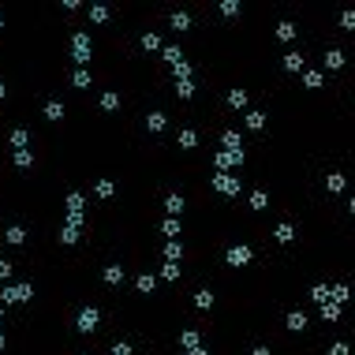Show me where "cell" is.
Listing matches in <instances>:
<instances>
[{
	"label": "cell",
	"instance_id": "obj_26",
	"mask_svg": "<svg viewBox=\"0 0 355 355\" xmlns=\"http://www.w3.org/2000/svg\"><path fill=\"white\" fill-rule=\"evenodd\" d=\"M101 109H105V112L120 109V93H112V90H109V93H101Z\"/></svg>",
	"mask_w": 355,
	"mask_h": 355
},
{
	"label": "cell",
	"instance_id": "obj_39",
	"mask_svg": "<svg viewBox=\"0 0 355 355\" xmlns=\"http://www.w3.org/2000/svg\"><path fill=\"white\" fill-rule=\"evenodd\" d=\"M83 206H86L83 191H71V195H68V210H83Z\"/></svg>",
	"mask_w": 355,
	"mask_h": 355
},
{
	"label": "cell",
	"instance_id": "obj_7",
	"mask_svg": "<svg viewBox=\"0 0 355 355\" xmlns=\"http://www.w3.org/2000/svg\"><path fill=\"white\" fill-rule=\"evenodd\" d=\"M146 127H150L153 135H161V131L169 127V120H165V112H150V116H146Z\"/></svg>",
	"mask_w": 355,
	"mask_h": 355
},
{
	"label": "cell",
	"instance_id": "obj_2",
	"mask_svg": "<svg viewBox=\"0 0 355 355\" xmlns=\"http://www.w3.org/2000/svg\"><path fill=\"white\" fill-rule=\"evenodd\" d=\"M97 321H101V311H97V307H83V311H79L75 329L79 333H93V329H97Z\"/></svg>",
	"mask_w": 355,
	"mask_h": 355
},
{
	"label": "cell",
	"instance_id": "obj_8",
	"mask_svg": "<svg viewBox=\"0 0 355 355\" xmlns=\"http://www.w3.org/2000/svg\"><path fill=\"white\" fill-rule=\"evenodd\" d=\"M8 142L15 146V150H23V146L30 142V131H26V127H11V135H8Z\"/></svg>",
	"mask_w": 355,
	"mask_h": 355
},
{
	"label": "cell",
	"instance_id": "obj_35",
	"mask_svg": "<svg viewBox=\"0 0 355 355\" xmlns=\"http://www.w3.org/2000/svg\"><path fill=\"white\" fill-rule=\"evenodd\" d=\"M266 202H269L266 191H251V210H266Z\"/></svg>",
	"mask_w": 355,
	"mask_h": 355
},
{
	"label": "cell",
	"instance_id": "obj_6",
	"mask_svg": "<svg viewBox=\"0 0 355 355\" xmlns=\"http://www.w3.org/2000/svg\"><path fill=\"white\" fill-rule=\"evenodd\" d=\"M254 254H251V247L247 243H236V247H228V266H247Z\"/></svg>",
	"mask_w": 355,
	"mask_h": 355
},
{
	"label": "cell",
	"instance_id": "obj_1",
	"mask_svg": "<svg viewBox=\"0 0 355 355\" xmlns=\"http://www.w3.org/2000/svg\"><path fill=\"white\" fill-rule=\"evenodd\" d=\"M34 299V284H8L0 292V303H30Z\"/></svg>",
	"mask_w": 355,
	"mask_h": 355
},
{
	"label": "cell",
	"instance_id": "obj_54",
	"mask_svg": "<svg viewBox=\"0 0 355 355\" xmlns=\"http://www.w3.org/2000/svg\"><path fill=\"white\" fill-rule=\"evenodd\" d=\"M4 97H8V86H4V83H0V101H4Z\"/></svg>",
	"mask_w": 355,
	"mask_h": 355
},
{
	"label": "cell",
	"instance_id": "obj_22",
	"mask_svg": "<svg viewBox=\"0 0 355 355\" xmlns=\"http://www.w3.org/2000/svg\"><path fill=\"white\" fill-rule=\"evenodd\" d=\"M247 127H251V131H262L266 127V112H247Z\"/></svg>",
	"mask_w": 355,
	"mask_h": 355
},
{
	"label": "cell",
	"instance_id": "obj_41",
	"mask_svg": "<svg viewBox=\"0 0 355 355\" xmlns=\"http://www.w3.org/2000/svg\"><path fill=\"white\" fill-rule=\"evenodd\" d=\"M195 307H198V311H210V307H213V296H210V292H198V296H195Z\"/></svg>",
	"mask_w": 355,
	"mask_h": 355
},
{
	"label": "cell",
	"instance_id": "obj_27",
	"mask_svg": "<svg viewBox=\"0 0 355 355\" xmlns=\"http://www.w3.org/2000/svg\"><path fill=\"white\" fill-rule=\"evenodd\" d=\"M284 68H288V71H303V56H299V52H288V56H284Z\"/></svg>",
	"mask_w": 355,
	"mask_h": 355
},
{
	"label": "cell",
	"instance_id": "obj_4",
	"mask_svg": "<svg viewBox=\"0 0 355 355\" xmlns=\"http://www.w3.org/2000/svg\"><path fill=\"white\" fill-rule=\"evenodd\" d=\"M71 56H75V64H86V60H90V38L86 34L71 38Z\"/></svg>",
	"mask_w": 355,
	"mask_h": 355
},
{
	"label": "cell",
	"instance_id": "obj_23",
	"mask_svg": "<svg viewBox=\"0 0 355 355\" xmlns=\"http://www.w3.org/2000/svg\"><path fill=\"white\" fill-rule=\"evenodd\" d=\"M34 165V153L30 150H15V169H30Z\"/></svg>",
	"mask_w": 355,
	"mask_h": 355
},
{
	"label": "cell",
	"instance_id": "obj_47",
	"mask_svg": "<svg viewBox=\"0 0 355 355\" xmlns=\"http://www.w3.org/2000/svg\"><path fill=\"white\" fill-rule=\"evenodd\" d=\"M303 83L311 86V90H314V86H321V71H307V75H303Z\"/></svg>",
	"mask_w": 355,
	"mask_h": 355
},
{
	"label": "cell",
	"instance_id": "obj_57",
	"mask_svg": "<svg viewBox=\"0 0 355 355\" xmlns=\"http://www.w3.org/2000/svg\"><path fill=\"white\" fill-rule=\"evenodd\" d=\"M0 318H4V303H0Z\"/></svg>",
	"mask_w": 355,
	"mask_h": 355
},
{
	"label": "cell",
	"instance_id": "obj_12",
	"mask_svg": "<svg viewBox=\"0 0 355 355\" xmlns=\"http://www.w3.org/2000/svg\"><path fill=\"white\" fill-rule=\"evenodd\" d=\"M221 142H224V150H232V153L243 150V138H239L236 131H224V135H221Z\"/></svg>",
	"mask_w": 355,
	"mask_h": 355
},
{
	"label": "cell",
	"instance_id": "obj_32",
	"mask_svg": "<svg viewBox=\"0 0 355 355\" xmlns=\"http://www.w3.org/2000/svg\"><path fill=\"white\" fill-rule=\"evenodd\" d=\"M60 243H64V247H75V243H79V228H64V232H60Z\"/></svg>",
	"mask_w": 355,
	"mask_h": 355
},
{
	"label": "cell",
	"instance_id": "obj_46",
	"mask_svg": "<svg viewBox=\"0 0 355 355\" xmlns=\"http://www.w3.org/2000/svg\"><path fill=\"white\" fill-rule=\"evenodd\" d=\"M142 49H150V52L161 49V38H157V34H146V38H142Z\"/></svg>",
	"mask_w": 355,
	"mask_h": 355
},
{
	"label": "cell",
	"instance_id": "obj_38",
	"mask_svg": "<svg viewBox=\"0 0 355 355\" xmlns=\"http://www.w3.org/2000/svg\"><path fill=\"white\" fill-rule=\"evenodd\" d=\"M179 344H183L187 352H191V348H198V333H195V329H187L183 337H179Z\"/></svg>",
	"mask_w": 355,
	"mask_h": 355
},
{
	"label": "cell",
	"instance_id": "obj_56",
	"mask_svg": "<svg viewBox=\"0 0 355 355\" xmlns=\"http://www.w3.org/2000/svg\"><path fill=\"white\" fill-rule=\"evenodd\" d=\"M0 30H4V15H0Z\"/></svg>",
	"mask_w": 355,
	"mask_h": 355
},
{
	"label": "cell",
	"instance_id": "obj_44",
	"mask_svg": "<svg viewBox=\"0 0 355 355\" xmlns=\"http://www.w3.org/2000/svg\"><path fill=\"white\" fill-rule=\"evenodd\" d=\"M221 15H239V0H224V4H221Z\"/></svg>",
	"mask_w": 355,
	"mask_h": 355
},
{
	"label": "cell",
	"instance_id": "obj_19",
	"mask_svg": "<svg viewBox=\"0 0 355 355\" xmlns=\"http://www.w3.org/2000/svg\"><path fill=\"white\" fill-rule=\"evenodd\" d=\"M292 239H296V228H292V224H277V243H292Z\"/></svg>",
	"mask_w": 355,
	"mask_h": 355
},
{
	"label": "cell",
	"instance_id": "obj_16",
	"mask_svg": "<svg viewBox=\"0 0 355 355\" xmlns=\"http://www.w3.org/2000/svg\"><path fill=\"white\" fill-rule=\"evenodd\" d=\"M45 120H52V124L64 120V105H60V101H45Z\"/></svg>",
	"mask_w": 355,
	"mask_h": 355
},
{
	"label": "cell",
	"instance_id": "obj_9",
	"mask_svg": "<svg viewBox=\"0 0 355 355\" xmlns=\"http://www.w3.org/2000/svg\"><path fill=\"white\" fill-rule=\"evenodd\" d=\"M4 239H8L11 247H23V243H26V228H23V224H11V228H8V236H4Z\"/></svg>",
	"mask_w": 355,
	"mask_h": 355
},
{
	"label": "cell",
	"instance_id": "obj_42",
	"mask_svg": "<svg viewBox=\"0 0 355 355\" xmlns=\"http://www.w3.org/2000/svg\"><path fill=\"white\" fill-rule=\"evenodd\" d=\"M348 299H352V296H348V288L344 284H333V303H348Z\"/></svg>",
	"mask_w": 355,
	"mask_h": 355
},
{
	"label": "cell",
	"instance_id": "obj_11",
	"mask_svg": "<svg viewBox=\"0 0 355 355\" xmlns=\"http://www.w3.org/2000/svg\"><path fill=\"white\" fill-rule=\"evenodd\" d=\"M165 258H169V262H179V258H183V243H179V239H169V243H165Z\"/></svg>",
	"mask_w": 355,
	"mask_h": 355
},
{
	"label": "cell",
	"instance_id": "obj_5",
	"mask_svg": "<svg viewBox=\"0 0 355 355\" xmlns=\"http://www.w3.org/2000/svg\"><path fill=\"white\" fill-rule=\"evenodd\" d=\"M236 165H243V150H236V153H232V150H221V153H217V169H221V172L236 169Z\"/></svg>",
	"mask_w": 355,
	"mask_h": 355
},
{
	"label": "cell",
	"instance_id": "obj_36",
	"mask_svg": "<svg viewBox=\"0 0 355 355\" xmlns=\"http://www.w3.org/2000/svg\"><path fill=\"white\" fill-rule=\"evenodd\" d=\"M172 71H176V79H179V83H191V64H187V60H183V64H176Z\"/></svg>",
	"mask_w": 355,
	"mask_h": 355
},
{
	"label": "cell",
	"instance_id": "obj_33",
	"mask_svg": "<svg viewBox=\"0 0 355 355\" xmlns=\"http://www.w3.org/2000/svg\"><path fill=\"white\" fill-rule=\"evenodd\" d=\"M161 232H165V236H172V239H176V236H179V221H176V217H169V221H165V224H161Z\"/></svg>",
	"mask_w": 355,
	"mask_h": 355
},
{
	"label": "cell",
	"instance_id": "obj_20",
	"mask_svg": "<svg viewBox=\"0 0 355 355\" xmlns=\"http://www.w3.org/2000/svg\"><path fill=\"white\" fill-rule=\"evenodd\" d=\"M321 318H325V321H337V318H340V303H333V299H329V303H321Z\"/></svg>",
	"mask_w": 355,
	"mask_h": 355
},
{
	"label": "cell",
	"instance_id": "obj_40",
	"mask_svg": "<svg viewBox=\"0 0 355 355\" xmlns=\"http://www.w3.org/2000/svg\"><path fill=\"white\" fill-rule=\"evenodd\" d=\"M172 26H176V30H187V26H191V15H187V11H176V15H172Z\"/></svg>",
	"mask_w": 355,
	"mask_h": 355
},
{
	"label": "cell",
	"instance_id": "obj_17",
	"mask_svg": "<svg viewBox=\"0 0 355 355\" xmlns=\"http://www.w3.org/2000/svg\"><path fill=\"white\" fill-rule=\"evenodd\" d=\"M165 210H169V217H179V213H183V198L169 195V198H165Z\"/></svg>",
	"mask_w": 355,
	"mask_h": 355
},
{
	"label": "cell",
	"instance_id": "obj_13",
	"mask_svg": "<svg viewBox=\"0 0 355 355\" xmlns=\"http://www.w3.org/2000/svg\"><path fill=\"white\" fill-rule=\"evenodd\" d=\"M288 329H292V333L307 329V314L303 311H292V314H288Z\"/></svg>",
	"mask_w": 355,
	"mask_h": 355
},
{
	"label": "cell",
	"instance_id": "obj_43",
	"mask_svg": "<svg viewBox=\"0 0 355 355\" xmlns=\"http://www.w3.org/2000/svg\"><path fill=\"white\" fill-rule=\"evenodd\" d=\"M83 210H68V228H79V224H83Z\"/></svg>",
	"mask_w": 355,
	"mask_h": 355
},
{
	"label": "cell",
	"instance_id": "obj_37",
	"mask_svg": "<svg viewBox=\"0 0 355 355\" xmlns=\"http://www.w3.org/2000/svg\"><path fill=\"white\" fill-rule=\"evenodd\" d=\"M71 83H75L79 90H86V86H90V71H83V68H79L75 75H71Z\"/></svg>",
	"mask_w": 355,
	"mask_h": 355
},
{
	"label": "cell",
	"instance_id": "obj_52",
	"mask_svg": "<svg viewBox=\"0 0 355 355\" xmlns=\"http://www.w3.org/2000/svg\"><path fill=\"white\" fill-rule=\"evenodd\" d=\"M251 355H273V352H269V348H254Z\"/></svg>",
	"mask_w": 355,
	"mask_h": 355
},
{
	"label": "cell",
	"instance_id": "obj_3",
	"mask_svg": "<svg viewBox=\"0 0 355 355\" xmlns=\"http://www.w3.org/2000/svg\"><path fill=\"white\" fill-rule=\"evenodd\" d=\"M213 187L221 195H239V176H228V172H217L213 176Z\"/></svg>",
	"mask_w": 355,
	"mask_h": 355
},
{
	"label": "cell",
	"instance_id": "obj_53",
	"mask_svg": "<svg viewBox=\"0 0 355 355\" xmlns=\"http://www.w3.org/2000/svg\"><path fill=\"white\" fill-rule=\"evenodd\" d=\"M191 355H210V352H206V348L198 344V348H191Z\"/></svg>",
	"mask_w": 355,
	"mask_h": 355
},
{
	"label": "cell",
	"instance_id": "obj_25",
	"mask_svg": "<svg viewBox=\"0 0 355 355\" xmlns=\"http://www.w3.org/2000/svg\"><path fill=\"white\" fill-rule=\"evenodd\" d=\"M325 187H329L333 195H340V191H344V176H340V172H333V176H325Z\"/></svg>",
	"mask_w": 355,
	"mask_h": 355
},
{
	"label": "cell",
	"instance_id": "obj_21",
	"mask_svg": "<svg viewBox=\"0 0 355 355\" xmlns=\"http://www.w3.org/2000/svg\"><path fill=\"white\" fill-rule=\"evenodd\" d=\"M191 146H198V135L187 127V131H179V150H191Z\"/></svg>",
	"mask_w": 355,
	"mask_h": 355
},
{
	"label": "cell",
	"instance_id": "obj_10",
	"mask_svg": "<svg viewBox=\"0 0 355 355\" xmlns=\"http://www.w3.org/2000/svg\"><path fill=\"white\" fill-rule=\"evenodd\" d=\"M311 299H314L318 307H321V303H329V299H333V288H325V284H314V288H311Z\"/></svg>",
	"mask_w": 355,
	"mask_h": 355
},
{
	"label": "cell",
	"instance_id": "obj_24",
	"mask_svg": "<svg viewBox=\"0 0 355 355\" xmlns=\"http://www.w3.org/2000/svg\"><path fill=\"white\" fill-rule=\"evenodd\" d=\"M116 195V183L112 179H97V198H112Z\"/></svg>",
	"mask_w": 355,
	"mask_h": 355
},
{
	"label": "cell",
	"instance_id": "obj_45",
	"mask_svg": "<svg viewBox=\"0 0 355 355\" xmlns=\"http://www.w3.org/2000/svg\"><path fill=\"white\" fill-rule=\"evenodd\" d=\"M176 93H179V97H183V101H187V97L195 93V83H176Z\"/></svg>",
	"mask_w": 355,
	"mask_h": 355
},
{
	"label": "cell",
	"instance_id": "obj_18",
	"mask_svg": "<svg viewBox=\"0 0 355 355\" xmlns=\"http://www.w3.org/2000/svg\"><path fill=\"white\" fill-rule=\"evenodd\" d=\"M325 68H333V71L344 68V52H340V49H329V52H325Z\"/></svg>",
	"mask_w": 355,
	"mask_h": 355
},
{
	"label": "cell",
	"instance_id": "obj_14",
	"mask_svg": "<svg viewBox=\"0 0 355 355\" xmlns=\"http://www.w3.org/2000/svg\"><path fill=\"white\" fill-rule=\"evenodd\" d=\"M161 56L169 60L172 68H176V64H183V49H179V45H169V49H161Z\"/></svg>",
	"mask_w": 355,
	"mask_h": 355
},
{
	"label": "cell",
	"instance_id": "obj_15",
	"mask_svg": "<svg viewBox=\"0 0 355 355\" xmlns=\"http://www.w3.org/2000/svg\"><path fill=\"white\" fill-rule=\"evenodd\" d=\"M105 284H120V280H124V266H105Z\"/></svg>",
	"mask_w": 355,
	"mask_h": 355
},
{
	"label": "cell",
	"instance_id": "obj_51",
	"mask_svg": "<svg viewBox=\"0 0 355 355\" xmlns=\"http://www.w3.org/2000/svg\"><path fill=\"white\" fill-rule=\"evenodd\" d=\"M0 280H11V262H0Z\"/></svg>",
	"mask_w": 355,
	"mask_h": 355
},
{
	"label": "cell",
	"instance_id": "obj_49",
	"mask_svg": "<svg viewBox=\"0 0 355 355\" xmlns=\"http://www.w3.org/2000/svg\"><path fill=\"white\" fill-rule=\"evenodd\" d=\"M112 355H131V344H127V340H120V344H112Z\"/></svg>",
	"mask_w": 355,
	"mask_h": 355
},
{
	"label": "cell",
	"instance_id": "obj_50",
	"mask_svg": "<svg viewBox=\"0 0 355 355\" xmlns=\"http://www.w3.org/2000/svg\"><path fill=\"white\" fill-rule=\"evenodd\" d=\"M329 355H348V344H344V340H337V344L329 348Z\"/></svg>",
	"mask_w": 355,
	"mask_h": 355
},
{
	"label": "cell",
	"instance_id": "obj_34",
	"mask_svg": "<svg viewBox=\"0 0 355 355\" xmlns=\"http://www.w3.org/2000/svg\"><path fill=\"white\" fill-rule=\"evenodd\" d=\"M90 19H93V23H105V19H109V8H105V4H93V8H90Z\"/></svg>",
	"mask_w": 355,
	"mask_h": 355
},
{
	"label": "cell",
	"instance_id": "obj_31",
	"mask_svg": "<svg viewBox=\"0 0 355 355\" xmlns=\"http://www.w3.org/2000/svg\"><path fill=\"white\" fill-rule=\"evenodd\" d=\"M228 105H232V109H243V105H247V90H232L228 93Z\"/></svg>",
	"mask_w": 355,
	"mask_h": 355
},
{
	"label": "cell",
	"instance_id": "obj_28",
	"mask_svg": "<svg viewBox=\"0 0 355 355\" xmlns=\"http://www.w3.org/2000/svg\"><path fill=\"white\" fill-rule=\"evenodd\" d=\"M277 38L280 42H292V38H296V26L292 23H277Z\"/></svg>",
	"mask_w": 355,
	"mask_h": 355
},
{
	"label": "cell",
	"instance_id": "obj_29",
	"mask_svg": "<svg viewBox=\"0 0 355 355\" xmlns=\"http://www.w3.org/2000/svg\"><path fill=\"white\" fill-rule=\"evenodd\" d=\"M153 284H157V280H153L150 273H142V277L135 280V288H138V292H146V296H150V292H153Z\"/></svg>",
	"mask_w": 355,
	"mask_h": 355
},
{
	"label": "cell",
	"instance_id": "obj_30",
	"mask_svg": "<svg viewBox=\"0 0 355 355\" xmlns=\"http://www.w3.org/2000/svg\"><path fill=\"white\" fill-rule=\"evenodd\" d=\"M179 277V266L176 262H165V266H161V280H176Z\"/></svg>",
	"mask_w": 355,
	"mask_h": 355
},
{
	"label": "cell",
	"instance_id": "obj_58",
	"mask_svg": "<svg viewBox=\"0 0 355 355\" xmlns=\"http://www.w3.org/2000/svg\"><path fill=\"white\" fill-rule=\"evenodd\" d=\"M352 213H355V198H352Z\"/></svg>",
	"mask_w": 355,
	"mask_h": 355
},
{
	"label": "cell",
	"instance_id": "obj_55",
	"mask_svg": "<svg viewBox=\"0 0 355 355\" xmlns=\"http://www.w3.org/2000/svg\"><path fill=\"white\" fill-rule=\"evenodd\" d=\"M4 344H8V337H4V329H0V352H4Z\"/></svg>",
	"mask_w": 355,
	"mask_h": 355
},
{
	"label": "cell",
	"instance_id": "obj_48",
	"mask_svg": "<svg viewBox=\"0 0 355 355\" xmlns=\"http://www.w3.org/2000/svg\"><path fill=\"white\" fill-rule=\"evenodd\" d=\"M340 26H344V30H355V11H344V15H340Z\"/></svg>",
	"mask_w": 355,
	"mask_h": 355
}]
</instances>
